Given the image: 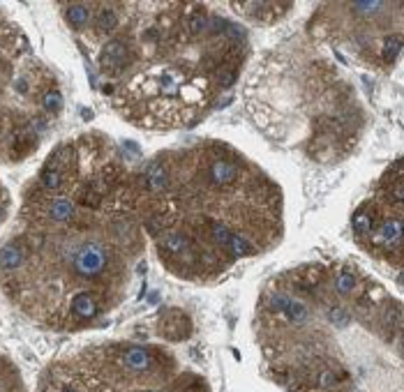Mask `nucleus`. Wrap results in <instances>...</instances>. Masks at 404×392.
Masks as SVG:
<instances>
[{"label": "nucleus", "mask_w": 404, "mask_h": 392, "mask_svg": "<svg viewBox=\"0 0 404 392\" xmlns=\"http://www.w3.org/2000/svg\"><path fill=\"white\" fill-rule=\"evenodd\" d=\"M190 238L185 231H180V228H164L160 235H157V247H160V254L162 257H180V254H185L190 250Z\"/></svg>", "instance_id": "obj_7"}, {"label": "nucleus", "mask_w": 404, "mask_h": 392, "mask_svg": "<svg viewBox=\"0 0 404 392\" xmlns=\"http://www.w3.org/2000/svg\"><path fill=\"white\" fill-rule=\"evenodd\" d=\"M3 388H5V376L0 374V392H3Z\"/></svg>", "instance_id": "obj_16"}, {"label": "nucleus", "mask_w": 404, "mask_h": 392, "mask_svg": "<svg viewBox=\"0 0 404 392\" xmlns=\"http://www.w3.org/2000/svg\"><path fill=\"white\" fill-rule=\"evenodd\" d=\"M72 314L81 321L95 319L99 314V300L92 291H79L72 298Z\"/></svg>", "instance_id": "obj_8"}, {"label": "nucleus", "mask_w": 404, "mask_h": 392, "mask_svg": "<svg viewBox=\"0 0 404 392\" xmlns=\"http://www.w3.org/2000/svg\"><path fill=\"white\" fill-rule=\"evenodd\" d=\"M383 217H386L383 215V208H379L375 201L360 205L351 217V228H353V233H356V238L363 240L365 235H370L379 224H381Z\"/></svg>", "instance_id": "obj_5"}, {"label": "nucleus", "mask_w": 404, "mask_h": 392, "mask_svg": "<svg viewBox=\"0 0 404 392\" xmlns=\"http://www.w3.org/2000/svg\"><path fill=\"white\" fill-rule=\"evenodd\" d=\"M268 302H270L273 312L282 314L284 319H289L291 323H296V326H305L310 321V307L303 300H296V298L284 296V293H273Z\"/></svg>", "instance_id": "obj_4"}, {"label": "nucleus", "mask_w": 404, "mask_h": 392, "mask_svg": "<svg viewBox=\"0 0 404 392\" xmlns=\"http://www.w3.org/2000/svg\"><path fill=\"white\" fill-rule=\"evenodd\" d=\"M8 213H10V194H8V190H5V185L0 183V224L5 222Z\"/></svg>", "instance_id": "obj_15"}, {"label": "nucleus", "mask_w": 404, "mask_h": 392, "mask_svg": "<svg viewBox=\"0 0 404 392\" xmlns=\"http://www.w3.org/2000/svg\"><path fill=\"white\" fill-rule=\"evenodd\" d=\"M92 14L95 8H90V3H70L63 10L65 21L70 23V28L74 30H86L92 23Z\"/></svg>", "instance_id": "obj_9"}, {"label": "nucleus", "mask_w": 404, "mask_h": 392, "mask_svg": "<svg viewBox=\"0 0 404 392\" xmlns=\"http://www.w3.org/2000/svg\"><path fill=\"white\" fill-rule=\"evenodd\" d=\"M60 392H79L77 388H65V390H60Z\"/></svg>", "instance_id": "obj_17"}, {"label": "nucleus", "mask_w": 404, "mask_h": 392, "mask_svg": "<svg viewBox=\"0 0 404 392\" xmlns=\"http://www.w3.org/2000/svg\"><path fill=\"white\" fill-rule=\"evenodd\" d=\"M60 107H63V97H60V90L51 86L49 90H45V95H42V109L47 111V114H58Z\"/></svg>", "instance_id": "obj_13"}, {"label": "nucleus", "mask_w": 404, "mask_h": 392, "mask_svg": "<svg viewBox=\"0 0 404 392\" xmlns=\"http://www.w3.org/2000/svg\"><path fill=\"white\" fill-rule=\"evenodd\" d=\"M141 183H144V190L148 194H164V192L171 187L169 159H166L164 155H162V157H155L151 164L146 166L144 176H141Z\"/></svg>", "instance_id": "obj_2"}, {"label": "nucleus", "mask_w": 404, "mask_h": 392, "mask_svg": "<svg viewBox=\"0 0 404 392\" xmlns=\"http://www.w3.org/2000/svg\"><path fill=\"white\" fill-rule=\"evenodd\" d=\"M30 254L28 238H12L0 247V272H16L26 265Z\"/></svg>", "instance_id": "obj_3"}, {"label": "nucleus", "mask_w": 404, "mask_h": 392, "mask_svg": "<svg viewBox=\"0 0 404 392\" xmlns=\"http://www.w3.org/2000/svg\"><path fill=\"white\" fill-rule=\"evenodd\" d=\"M141 392H157V390H141Z\"/></svg>", "instance_id": "obj_18"}, {"label": "nucleus", "mask_w": 404, "mask_h": 392, "mask_svg": "<svg viewBox=\"0 0 404 392\" xmlns=\"http://www.w3.org/2000/svg\"><path fill=\"white\" fill-rule=\"evenodd\" d=\"M121 363L125 369L134 371V374H148L155 369V356L151 353V348L146 346H125L121 351Z\"/></svg>", "instance_id": "obj_6"}, {"label": "nucleus", "mask_w": 404, "mask_h": 392, "mask_svg": "<svg viewBox=\"0 0 404 392\" xmlns=\"http://www.w3.org/2000/svg\"><path fill=\"white\" fill-rule=\"evenodd\" d=\"M92 26L99 35H109L111 30L118 28V10L114 5H99L95 8V14H92Z\"/></svg>", "instance_id": "obj_10"}, {"label": "nucleus", "mask_w": 404, "mask_h": 392, "mask_svg": "<svg viewBox=\"0 0 404 392\" xmlns=\"http://www.w3.org/2000/svg\"><path fill=\"white\" fill-rule=\"evenodd\" d=\"M400 49H402V37L400 35L386 37V42H383V47H381V58L386 60V63H393L397 55H400Z\"/></svg>", "instance_id": "obj_14"}, {"label": "nucleus", "mask_w": 404, "mask_h": 392, "mask_svg": "<svg viewBox=\"0 0 404 392\" xmlns=\"http://www.w3.org/2000/svg\"><path fill=\"white\" fill-rule=\"evenodd\" d=\"M129 63H132V49H129L125 37H116L104 44L102 53H99V70L107 77H116V74L125 72Z\"/></svg>", "instance_id": "obj_1"}, {"label": "nucleus", "mask_w": 404, "mask_h": 392, "mask_svg": "<svg viewBox=\"0 0 404 392\" xmlns=\"http://www.w3.org/2000/svg\"><path fill=\"white\" fill-rule=\"evenodd\" d=\"M333 286H335V291H338V296H351L353 291H356V275H353L351 270H342L335 275L333 279Z\"/></svg>", "instance_id": "obj_12"}, {"label": "nucleus", "mask_w": 404, "mask_h": 392, "mask_svg": "<svg viewBox=\"0 0 404 392\" xmlns=\"http://www.w3.org/2000/svg\"><path fill=\"white\" fill-rule=\"evenodd\" d=\"M166 319V316H164ZM188 330H190V321H188V316H183L178 312V319H166V321H162V332L166 335V337H171V339H183L185 335H188Z\"/></svg>", "instance_id": "obj_11"}]
</instances>
